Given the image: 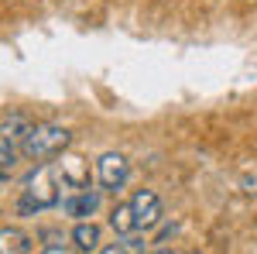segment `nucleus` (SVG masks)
I'll use <instances>...</instances> for the list:
<instances>
[{
  "instance_id": "nucleus-1",
  "label": "nucleus",
  "mask_w": 257,
  "mask_h": 254,
  "mask_svg": "<svg viewBox=\"0 0 257 254\" xmlns=\"http://www.w3.org/2000/svg\"><path fill=\"white\" fill-rule=\"evenodd\" d=\"M62 179H59V168L55 161H38L24 182H21V199H18V213L21 216H35L41 210H52L62 203Z\"/></svg>"
},
{
  "instance_id": "nucleus-2",
  "label": "nucleus",
  "mask_w": 257,
  "mask_h": 254,
  "mask_svg": "<svg viewBox=\"0 0 257 254\" xmlns=\"http://www.w3.org/2000/svg\"><path fill=\"white\" fill-rule=\"evenodd\" d=\"M69 144H72L69 127L52 124V120H38V124L28 127L24 144H21V155L28 158V161H48V158H59Z\"/></svg>"
},
{
  "instance_id": "nucleus-3",
  "label": "nucleus",
  "mask_w": 257,
  "mask_h": 254,
  "mask_svg": "<svg viewBox=\"0 0 257 254\" xmlns=\"http://www.w3.org/2000/svg\"><path fill=\"white\" fill-rule=\"evenodd\" d=\"M28 127H31V120L24 114H11V117L0 120V168H11L18 161Z\"/></svg>"
},
{
  "instance_id": "nucleus-4",
  "label": "nucleus",
  "mask_w": 257,
  "mask_h": 254,
  "mask_svg": "<svg viewBox=\"0 0 257 254\" xmlns=\"http://www.w3.org/2000/svg\"><path fill=\"white\" fill-rule=\"evenodd\" d=\"M96 179L106 193H117V189L127 186V179H131V161L120 155V151H106V155L96 158Z\"/></svg>"
},
{
  "instance_id": "nucleus-5",
  "label": "nucleus",
  "mask_w": 257,
  "mask_h": 254,
  "mask_svg": "<svg viewBox=\"0 0 257 254\" xmlns=\"http://www.w3.org/2000/svg\"><path fill=\"white\" fill-rule=\"evenodd\" d=\"M131 206H134V216H138V230L141 234H148V230H155L161 223V199L155 189H138V193L131 196Z\"/></svg>"
},
{
  "instance_id": "nucleus-6",
  "label": "nucleus",
  "mask_w": 257,
  "mask_h": 254,
  "mask_svg": "<svg viewBox=\"0 0 257 254\" xmlns=\"http://www.w3.org/2000/svg\"><path fill=\"white\" fill-rule=\"evenodd\" d=\"M59 158L62 161H55V168H59L62 186L65 189H89V165L79 155H65V151Z\"/></svg>"
},
{
  "instance_id": "nucleus-7",
  "label": "nucleus",
  "mask_w": 257,
  "mask_h": 254,
  "mask_svg": "<svg viewBox=\"0 0 257 254\" xmlns=\"http://www.w3.org/2000/svg\"><path fill=\"white\" fill-rule=\"evenodd\" d=\"M62 210H65V216L89 220V216L99 210V193L96 189H72V196L62 199Z\"/></svg>"
},
{
  "instance_id": "nucleus-8",
  "label": "nucleus",
  "mask_w": 257,
  "mask_h": 254,
  "mask_svg": "<svg viewBox=\"0 0 257 254\" xmlns=\"http://www.w3.org/2000/svg\"><path fill=\"white\" fill-rule=\"evenodd\" d=\"M72 247L79 254H96L103 244H99V227L93 220H79L76 227H72Z\"/></svg>"
},
{
  "instance_id": "nucleus-9",
  "label": "nucleus",
  "mask_w": 257,
  "mask_h": 254,
  "mask_svg": "<svg viewBox=\"0 0 257 254\" xmlns=\"http://www.w3.org/2000/svg\"><path fill=\"white\" fill-rule=\"evenodd\" d=\"M110 227H113V234H117V237L138 234V216H134V206H131V203H117V206L110 210Z\"/></svg>"
},
{
  "instance_id": "nucleus-10",
  "label": "nucleus",
  "mask_w": 257,
  "mask_h": 254,
  "mask_svg": "<svg viewBox=\"0 0 257 254\" xmlns=\"http://www.w3.org/2000/svg\"><path fill=\"white\" fill-rule=\"evenodd\" d=\"M0 254H31V237L21 227H0Z\"/></svg>"
},
{
  "instance_id": "nucleus-11",
  "label": "nucleus",
  "mask_w": 257,
  "mask_h": 254,
  "mask_svg": "<svg viewBox=\"0 0 257 254\" xmlns=\"http://www.w3.org/2000/svg\"><path fill=\"white\" fill-rule=\"evenodd\" d=\"M96 254H131V251H127V244H123V237H120V240H113V244H103Z\"/></svg>"
},
{
  "instance_id": "nucleus-12",
  "label": "nucleus",
  "mask_w": 257,
  "mask_h": 254,
  "mask_svg": "<svg viewBox=\"0 0 257 254\" xmlns=\"http://www.w3.org/2000/svg\"><path fill=\"white\" fill-rule=\"evenodd\" d=\"M148 254H178V251L172 247V244H155V247H151Z\"/></svg>"
},
{
  "instance_id": "nucleus-13",
  "label": "nucleus",
  "mask_w": 257,
  "mask_h": 254,
  "mask_svg": "<svg viewBox=\"0 0 257 254\" xmlns=\"http://www.w3.org/2000/svg\"><path fill=\"white\" fill-rule=\"evenodd\" d=\"M41 254H79V251H65L62 244H48V247H45Z\"/></svg>"
}]
</instances>
